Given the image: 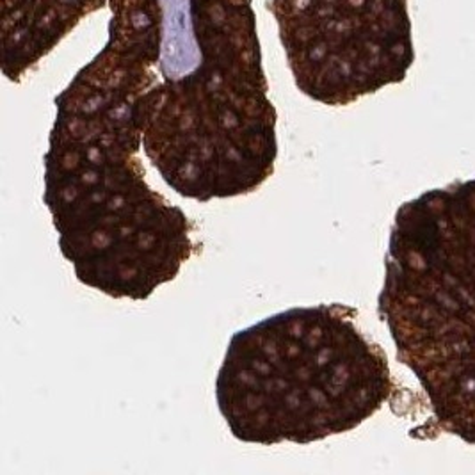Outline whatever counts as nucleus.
Returning <instances> with one entry per match:
<instances>
[{"instance_id": "nucleus-1", "label": "nucleus", "mask_w": 475, "mask_h": 475, "mask_svg": "<svg viewBox=\"0 0 475 475\" xmlns=\"http://www.w3.org/2000/svg\"><path fill=\"white\" fill-rule=\"evenodd\" d=\"M143 135L114 94L82 79L57 98L43 203L82 285L145 301L198 253L196 224L146 182Z\"/></svg>"}, {"instance_id": "nucleus-2", "label": "nucleus", "mask_w": 475, "mask_h": 475, "mask_svg": "<svg viewBox=\"0 0 475 475\" xmlns=\"http://www.w3.org/2000/svg\"><path fill=\"white\" fill-rule=\"evenodd\" d=\"M340 303L294 306L233 333L215 402L235 440L310 445L370 418L391 390L386 356Z\"/></svg>"}]
</instances>
